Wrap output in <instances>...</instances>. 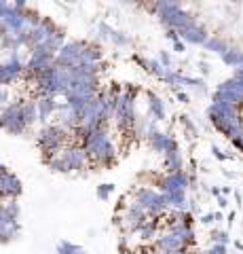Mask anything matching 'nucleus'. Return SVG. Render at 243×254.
<instances>
[{
	"mask_svg": "<svg viewBox=\"0 0 243 254\" xmlns=\"http://www.w3.org/2000/svg\"><path fill=\"white\" fill-rule=\"evenodd\" d=\"M81 64H101V49L96 45H87L83 51Z\"/></svg>",
	"mask_w": 243,
	"mask_h": 254,
	"instance_id": "a878e982",
	"label": "nucleus"
},
{
	"mask_svg": "<svg viewBox=\"0 0 243 254\" xmlns=\"http://www.w3.org/2000/svg\"><path fill=\"white\" fill-rule=\"evenodd\" d=\"M85 47H87V43H83V41H70V43H66L57 51V55H55V66L64 68V70L81 66V58H83Z\"/></svg>",
	"mask_w": 243,
	"mask_h": 254,
	"instance_id": "0eeeda50",
	"label": "nucleus"
},
{
	"mask_svg": "<svg viewBox=\"0 0 243 254\" xmlns=\"http://www.w3.org/2000/svg\"><path fill=\"white\" fill-rule=\"evenodd\" d=\"M191 187V176L186 172H176V174H165L159 180V193H178V190H184Z\"/></svg>",
	"mask_w": 243,
	"mask_h": 254,
	"instance_id": "9b49d317",
	"label": "nucleus"
},
{
	"mask_svg": "<svg viewBox=\"0 0 243 254\" xmlns=\"http://www.w3.org/2000/svg\"><path fill=\"white\" fill-rule=\"evenodd\" d=\"M176 98H178L180 102H182V104H188V102H191V95H188V93H184L182 89H180V91H176Z\"/></svg>",
	"mask_w": 243,
	"mask_h": 254,
	"instance_id": "58836bf2",
	"label": "nucleus"
},
{
	"mask_svg": "<svg viewBox=\"0 0 243 254\" xmlns=\"http://www.w3.org/2000/svg\"><path fill=\"white\" fill-rule=\"evenodd\" d=\"M57 106L59 102L57 98H51V95H45V98H38L36 100V110H38V121L47 123L49 119L57 113Z\"/></svg>",
	"mask_w": 243,
	"mask_h": 254,
	"instance_id": "aec40b11",
	"label": "nucleus"
},
{
	"mask_svg": "<svg viewBox=\"0 0 243 254\" xmlns=\"http://www.w3.org/2000/svg\"><path fill=\"white\" fill-rule=\"evenodd\" d=\"M81 146L85 148V153L89 155V159H96L101 165H112L116 161V146H114L108 129L87 133V136L81 140Z\"/></svg>",
	"mask_w": 243,
	"mask_h": 254,
	"instance_id": "f03ea898",
	"label": "nucleus"
},
{
	"mask_svg": "<svg viewBox=\"0 0 243 254\" xmlns=\"http://www.w3.org/2000/svg\"><path fill=\"white\" fill-rule=\"evenodd\" d=\"M159 229H161V218H148V222H144L138 229V235L142 242H154L159 237Z\"/></svg>",
	"mask_w": 243,
	"mask_h": 254,
	"instance_id": "4be33fe9",
	"label": "nucleus"
},
{
	"mask_svg": "<svg viewBox=\"0 0 243 254\" xmlns=\"http://www.w3.org/2000/svg\"><path fill=\"white\" fill-rule=\"evenodd\" d=\"M61 159H64L68 172H74V170H83L87 168L89 163V155L85 153V148L81 144H70L61 150Z\"/></svg>",
	"mask_w": 243,
	"mask_h": 254,
	"instance_id": "9d476101",
	"label": "nucleus"
},
{
	"mask_svg": "<svg viewBox=\"0 0 243 254\" xmlns=\"http://www.w3.org/2000/svg\"><path fill=\"white\" fill-rule=\"evenodd\" d=\"M207 51H211V53H218V55H224L226 53V49H229V45H226L222 38H216V36H209L207 38V43L203 45Z\"/></svg>",
	"mask_w": 243,
	"mask_h": 254,
	"instance_id": "bb28decb",
	"label": "nucleus"
},
{
	"mask_svg": "<svg viewBox=\"0 0 243 254\" xmlns=\"http://www.w3.org/2000/svg\"><path fill=\"white\" fill-rule=\"evenodd\" d=\"M26 72V62L21 60V55L15 51V53H9V58L4 62H0V85H11L13 81Z\"/></svg>",
	"mask_w": 243,
	"mask_h": 254,
	"instance_id": "1a4fd4ad",
	"label": "nucleus"
},
{
	"mask_svg": "<svg viewBox=\"0 0 243 254\" xmlns=\"http://www.w3.org/2000/svg\"><path fill=\"white\" fill-rule=\"evenodd\" d=\"M167 38H169V41L171 43H174V41H178V38H180V34H178V32L176 30H167V34H165Z\"/></svg>",
	"mask_w": 243,
	"mask_h": 254,
	"instance_id": "a19ab883",
	"label": "nucleus"
},
{
	"mask_svg": "<svg viewBox=\"0 0 243 254\" xmlns=\"http://www.w3.org/2000/svg\"><path fill=\"white\" fill-rule=\"evenodd\" d=\"M180 34V41H184V43H191V45H205L207 43V38H209V34H207V30L201 26V23H191L188 28H184L182 32H178Z\"/></svg>",
	"mask_w": 243,
	"mask_h": 254,
	"instance_id": "f3484780",
	"label": "nucleus"
},
{
	"mask_svg": "<svg viewBox=\"0 0 243 254\" xmlns=\"http://www.w3.org/2000/svg\"><path fill=\"white\" fill-rule=\"evenodd\" d=\"M146 100H148V115H150L152 121L154 123L165 121V117H167L165 102H163L154 91H146Z\"/></svg>",
	"mask_w": 243,
	"mask_h": 254,
	"instance_id": "6ab92c4d",
	"label": "nucleus"
},
{
	"mask_svg": "<svg viewBox=\"0 0 243 254\" xmlns=\"http://www.w3.org/2000/svg\"><path fill=\"white\" fill-rule=\"evenodd\" d=\"M199 70H201V72H203V74H209V64H205V62H201V64H199Z\"/></svg>",
	"mask_w": 243,
	"mask_h": 254,
	"instance_id": "79ce46f5",
	"label": "nucleus"
},
{
	"mask_svg": "<svg viewBox=\"0 0 243 254\" xmlns=\"http://www.w3.org/2000/svg\"><path fill=\"white\" fill-rule=\"evenodd\" d=\"M163 199L167 203V210H176V212H186L188 210V199L184 190H178V193H161Z\"/></svg>",
	"mask_w": 243,
	"mask_h": 254,
	"instance_id": "412c9836",
	"label": "nucleus"
},
{
	"mask_svg": "<svg viewBox=\"0 0 243 254\" xmlns=\"http://www.w3.org/2000/svg\"><path fill=\"white\" fill-rule=\"evenodd\" d=\"M21 190H23L21 182L15 174H11L9 170L0 174V199H6V201L17 199V197L21 195Z\"/></svg>",
	"mask_w": 243,
	"mask_h": 254,
	"instance_id": "ddd939ff",
	"label": "nucleus"
},
{
	"mask_svg": "<svg viewBox=\"0 0 243 254\" xmlns=\"http://www.w3.org/2000/svg\"><path fill=\"white\" fill-rule=\"evenodd\" d=\"M21 104L23 102H9V104L0 110V129L9 131L13 136H19V133L28 129L21 117Z\"/></svg>",
	"mask_w": 243,
	"mask_h": 254,
	"instance_id": "423d86ee",
	"label": "nucleus"
},
{
	"mask_svg": "<svg viewBox=\"0 0 243 254\" xmlns=\"http://www.w3.org/2000/svg\"><path fill=\"white\" fill-rule=\"evenodd\" d=\"M201 222H203V225H211V222H218L216 212H207V214H203V216H201Z\"/></svg>",
	"mask_w": 243,
	"mask_h": 254,
	"instance_id": "c9c22d12",
	"label": "nucleus"
},
{
	"mask_svg": "<svg viewBox=\"0 0 243 254\" xmlns=\"http://www.w3.org/2000/svg\"><path fill=\"white\" fill-rule=\"evenodd\" d=\"M148 222V214L140 208L138 203H129L123 212V227L127 229L129 233H138V229Z\"/></svg>",
	"mask_w": 243,
	"mask_h": 254,
	"instance_id": "f8f14e48",
	"label": "nucleus"
},
{
	"mask_svg": "<svg viewBox=\"0 0 243 254\" xmlns=\"http://www.w3.org/2000/svg\"><path fill=\"white\" fill-rule=\"evenodd\" d=\"M226 220H229V225H233V220H235V212H231V214H229V218H226Z\"/></svg>",
	"mask_w": 243,
	"mask_h": 254,
	"instance_id": "a18cd8bd",
	"label": "nucleus"
},
{
	"mask_svg": "<svg viewBox=\"0 0 243 254\" xmlns=\"http://www.w3.org/2000/svg\"><path fill=\"white\" fill-rule=\"evenodd\" d=\"M214 102H226L233 106H241L243 104V85L237 78H226L224 83L218 85V89L214 93Z\"/></svg>",
	"mask_w": 243,
	"mask_h": 254,
	"instance_id": "6e6552de",
	"label": "nucleus"
},
{
	"mask_svg": "<svg viewBox=\"0 0 243 254\" xmlns=\"http://www.w3.org/2000/svg\"><path fill=\"white\" fill-rule=\"evenodd\" d=\"M180 121H182V125H184L186 129L191 131V133H197V127H194V123H193V121H191V119H188V117H180Z\"/></svg>",
	"mask_w": 243,
	"mask_h": 254,
	"instance_id": "f704fd0d",
	"label": "nucleus"
},
{
	"mask_svg": "<svg viewBox=\"0 0 243 254\" xmlns=\"http://www.w3.org/2000/svg\"><path fill=\"white\" fill-rule=\"evenodd\" d=\"M97 32H99V38L101 41H106V43H112L116 47H129L131 45V38L127 34H123V32L110 28L108 23H99Z\"/></svg>",
	"mask_w": 243,
	"mask_h": 254,
	"instance_id": "a211bd4d",
	"label": "nucleus"
},
{
	"mask_svg": "<svg viewBox=\"0 0 243 254\" xmlns=\"http://www.w3.org/2000/svg\"><path fill=\"white\" fill-rule=\"evenodd\" d=\"M112 190H114V187L112 185H99L97 187V199H108V197L112 195Z\"/></svg>",
	"mask_w": 243,
	"mask_h": 254,
	"instance_id": "7c9ffc66",
	"label": "nucleus"
},
{
	"mask_svg": "<svg viewBox=\"0 0 243 254\" xmlns=\"http://www.w3.org/2000/svg\"><path fill=\"white\" fill-rule=\"evenodd\" d=\"M159 64L163 68H171V55L167 51H161L159 53Z\"/></svg>",
	"mask_w": 243,
	"mask_h": 254,
	"instance_id": "473e14b6",
	"label": "nucleus"
},
{
	"mask_svg": "<svg viewBox=\"0 0 243 254\" xmlns=\"http://www.w3.org/2000/svg\"><path fill=\"white\" fill-rule=\"evenodd\" d=\"M211 153H214V157H216V159H220V161H226V159H231V155H226L224 150H220V148H218L216 144L211 146Z\"/></svg>",
	"mask_w": 243,
	"mask_h": 254,
	"instance_id": "72a5a7b5",
	"label": "nucleus"
},
{
	"mask_svg": "<svg viewBox=\"0 0 243 254\" xmlns=\"http://www.w3.org/2000/svg\"><path fill=\"white\" fill-rule=\"evenodd\" d=\"M174 51L176 53H184L186 51V43L180 41V38H178V41H174Z\"/></svg>",
	"mask_w": 243,
	"mask_h": 254,
	"instance_id": "4c0bfd02",
	"label": "nucleus"
},
{
	"mask_svg": "<svg viewBox=\"0 0 243 254\" xmlns=\"http://www.w3.org/2000/svg\"><path fill=\"white\" fill-rule=\"evenodd\" d=\"M233 142V146L235 148H237V150H241V153H243V133H241V136L239 138H235V140H231Z\"/></svg>",
	"mask_w": 243,
	"mask_h": 254,
	"instance_id": "ea45409f",
	"label": "nucleus"
},
{
	"mask_svg": "<svg viewBox=\"0 0 243 254\" xmlns=\"http://www.w3.org/2000/svg\"><path fill=\"white\" fill-rule=\"evenodd\" d=\"M17 233H19V222L6 216L2 203H0V244L13 242L15 237H17Z\"/></svg>",
	"mask_w": 243,
	"mask_h": 254,
	"instance_id": "dca6fc26",
	"label": "nucleus"
},
{
	"mask_svg": "<svg viewBox=\"0 0 243 254\" xmlns=\"http://www.w3.org/2000/svg\"><path fill=\"white\" fill-rule=\"evenodd\" d=\"M55 117H57V125L64 127V129H68L70 133H74L78 129V125H81V117H78V113L74 108H70L66 102L57 106Z\"/></svg>",
	"mask_w": 243,
	"mask_h": 254,
	"instance_id": "4468645a",
	"label": "nucleus"
},
{
	"mask_svg": "<svg viewBox=\"0 0 243 254\" xmlns=\"http://www.w3.org/2000/svg\"><path fill=\"white\" fill-rule=\"evenodd\" d=\"M163 161H165V174L184 172V157H182V153H180V148L163 155Z\"/></svg>",
	"mask_w": 243,
	"mask_h": 254,
	"instance_id": "5701e85b",
	"label": "nucleus"
},
{
	"mask_svg": "<svg viewBox=\"0 0 243 254\" xmlns=\"http://www.w3.org/2000/svg\"><path fill=\"white\" fill-rule=\"evenodd\" d=\"M148 144H150V148L154 150V153H161V155H167L171 153V150H178V142L169 136V133H163V131H154L152 136H148Z\"/></svg>",
	"mask_w": 243,
	"mask_h": 254,
	"instance_id": "2eb2a0df",
	"label": "nucleus"
},
{
	"mask_svg": "<svg viewBox=\"0 0 243 254\" xmlns=\"http://www.w3.org/2000/svg\"><path fill=\"white\" fill-rule=\"evenodd\" d=\"M2 208H4V212H6V216H9L11 220H17L19 222V203H17V199H11V201H6V203H2Z\"/></svg>",
	"mask_w": 243,
	"mask_h": 254,
	"instance_id": "c85d7f7f",
	"label": "nucleus"
},
{
	"mask_svg": "<svg viewBox=\"0 0 243 254\" xmlns=\"http://www.w3.org/2000/svg\"><path fill=\"white\" fill-rule=\"evenodd\" d=\"M70 142H72L70 131L64 129V127H59L57 123H47L36 136V144H38V148H41L45 161L59 155L66 146H70Z\"/></svg>",
	"mask_w": 243,
	"mask_h": 254,
	"instance_id": "7ed1b4c3",
	"label": "nucleus"
},
{
	"mask_svg": "<svg viewBox=\"0 0 243 254\" xmlns=\"http://www.w3.org/2000/svg\"><path fill=\"white\" fill-rule=\"evenodd\" d=\"M211 195H214V197H220V189L214 187V189H211Z\"/></svg>",
	"mask_w": 243,
	"mask_h": 254,
	"instance_id": "c03bdc74",
	"label": "nucleus"
},
{
	"mask_svg": "<svg viewBox=\"0 0 243 254\" xmlns=\"http://www.w3.org/2000/svg\"><path fill=\"white\" fill-rule=\"evenodd\" d=\"M2 172H6V168H4V165H2V163H0V174H2Z\"/></svg>",
	"mask_w": 243,
	"mask_h": 254,
	"instance_id": "49530a36",
	"label": "nucleus"
},
{
	"mask_svg": "<svg viewBox=\"0 0 243 254\" xmlns=\"http://www.w3.org/2000/svg\"><path fill=\"white\" fill-rule=\"evenodd\" d=\"M209 237H211V244H220V246H226V244L231 242L229 233H226V231H220V229H214V231L209 233Z\"/></svg>",
	"mask_w": 243,
	"mask_h": 254,
	"instance_id": "c756f323",
	"label": "nucleus"
},
{
	"mask_svg": "<svg viewBox=\"0 0 243 254\" xmlns=\"http://www.w3.org/2000/svg\"><path fill=\"white\" fill-rule=\"evenodd\" d=\"M152 9L156 11V17H159V21H161L167 30L182 32L184 28L191 26V23H194L193 15L186 13L178 2H156Z\"/></svg>",
	"mask_w": 243,
	"mask_h": 254,
	"instance_id": "20e7f679",
	"label": "nucleus"
},
{
	"mask_svg": "<svg viewBox=\"0 0 243 254\" xmlns=\"http://www.w3.org/2000/svg\"><path fill=\"white\" fill-rule=\"evenodd\" d=\"M229 250H226V246H220V244H211L209 248L203 252V254H226Z\"/></svg>",
	"mask_w": 243,
	"mask_h": 254,
	"instance_id": "2f4dec72",
	"label": "nucleus"
},
{
	"mask_svg": "<svg viewBox=\"0 0 243 254\" xmlns=\"http://www.w3.org/2000/svg\"><path fill=\"white\" fill-rule=\"evenodd\" d=\"M55 250H57V254H87V250H85L83 246H76V244L66 242V240H61Z\"/></svg>",
	"mask_w": 243,
	"mask_h": 254,
	"instance_id": "cd10ccee",
	"label": "nucleus"
},
{
	"mask_svg": "<svg viewBox=\"0 0 243 254\" xmlns=\"http://www.w3.org/2000/svg\"><path fill=\"white\" fill-rule=\"evenodd\" d=\"M133 203H138L140 208L148 214V218H163L167 214V203L163 199V195L150 187L136 189V193H133Z\"/></svg>",
	"mask_w": 243,
	"mask_h": 254,
	"instance_id": "39448f33",
	"label": "nucleus"
},
{
	"mask_svg": "<svg viewBox=\"0 0 243 254\" xmlns=\"http://www.w3.org/2000/svg\"><path fill=\"white\" fill-rule=\"evenodd\" d=\"M21 117H23V123H26V127L36 125V121H38L36 100H32V102H23V104H21Z\"/></svg>",
	"mask_w": 243,
	"mask_h": 254,
	"instance_id": "393cba45",
	"label": "nucleus"
},
{
	"mask_svg": "<svg viewBox=\"0 0 243 254\" xmlns=\"http://www.w3.org/2000/svg\"><path fill=\"white\" fill-rule=\"evenodd\" d=\"M207 119L229 140L239 138L243 133V117L239 113V106L226 104V102H211L207 108Z\"/></svg>",
	"mask_w": 243,
	"mask_h": 254,
	"instance_id": "f257e3e1",
	"label": "nucleus"
},
{
	"mask_svg": "<svg viewBox=\"0 0 243 254\" xmlns=\"http://www.w3.org/2000/svg\"><path fill=\"white\" fill-rule=\"evenodd\" d=\"M6 104H9V91L4 87H0V110H2Z\"/></svg>",
	"mask_w": 243,
	"mask_h": 254,
	"instance_id": "e433bc0d",
	"label": "nucleus"
},
{
	"mask_svg": "<svg viewBox=\"0 0 243 254\" xmlns=\"http://www.w3.org/2000/svg\"><path fill=\"white\" fill-rule=\"evenodd\" d=\"M218 205H220V208H226V205H229V201H226V197H218Z\"/></svg>",
	"mask_w": 243,
	"mask_h": 254,
	"instance_id": "37998d69",
	"label": "nucleus"
},
{
	"mask_svg": "<svg viewBox=\"0 0 243 254\" xmlns=\"http://www.w3.org/2000/svg\"><path fill=\"white\" fill-rule=\"evenodd\" d=\"M222 62L226 64V66H231V68H243V51L241 49H235V47H229L226 49L224 55H220Z\"/></svg>",
	"mask_w": 243,
	"mask_h": 254,
	"instance_id": "b1692460",
	"label": "nucleus"
}]
</instances>
